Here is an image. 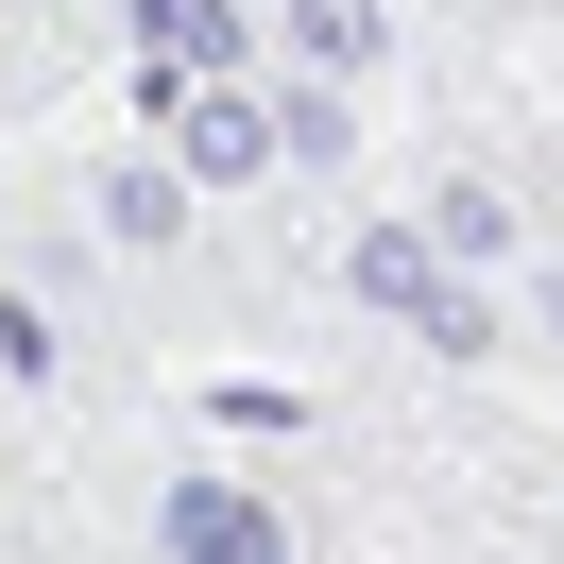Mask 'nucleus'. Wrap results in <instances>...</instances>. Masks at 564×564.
I'll use <instances>...</instances> for the list:
<instances>
[{
	"instance_id": "obj_1",
	"label": "nucleus",
	"mask_w": 564,
	"mask_h": 564,
	"mask_svg": "<svg viewBox=\"0 0 564 564\" xmlns=\"http://www.w3.org/2000/svg\"><path fill=\"white\" fill-rule=\"evenodd\" d=\"M154 564H291V530L257 513L223 462H172V496H154Z\"/></svg>"
},
{
	"instance_id": "obj_2",
	"label": "nucleus",
	"mask_w": 564,
	"mask_h": 564,
	"mask_svg": "<svg viewBox=\"0 0 564 564\" xmlns=\"http://www.w3.org/2000/svg\"><path fill=\"white\" fill-rule=\"evenodd\" d=\"M86 223H104L120 257H172V240H188V154H120V172H86Z\"/></svg>"
},
{
	"instance_id": "obj_3",
	"label": "nucleus",
	"mask_w": 564,
	"mask_h": 564,
	"mask_svg": "<svg viewBox=\"0 0 564 564\" xmlns=\"http://www.w3.org/2000/svg\"><path fill=\"white\" fill-rule=\"evenodd\" d=\"M291 52H308V69H359V52H377V18H359V0H291Z\"/></svg>"
},
{
	"instance_id": "obj_4",
	"label": "nucleus",
	"mask_w": 564,
	"mask_h": 564,
	"mask_svg": "<svg viewBox=\"0 0 564 564\" xmlns=\"http://www.w3.org/2000/svg\"><path fill=\"white\" fill-rule=\"evenodd\" d=\"M0 86H35V69H18V0H0Z\"/></svg>"
},
{
	"instance_id": "obj_5",
	"label": "nucleus",
	"mask_w": 564,
	"mask_h": 564,
	"mask_svg": "<svg viewBox=\"0 0 564 564\" xmlns=\"http://www.w3.org/2000/svg\"><path fill=\"white\" fill-rule=\"evenodd\" d=\"M0 308H18V274H0Z\"/></svg>"
}]
</instances>
